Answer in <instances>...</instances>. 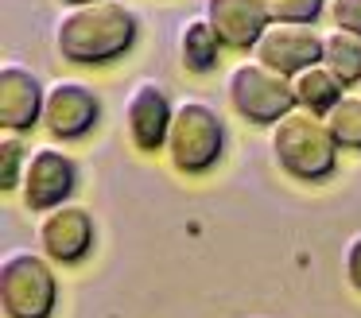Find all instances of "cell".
Listing matches in <instances>:
<instances>
[{
	"label": "cell",
	"mask_w": 361,
	"mask_h": 318,
	"mask_svg": "<svg viewBox=\"0 0 361 318\" xmlns=\"http://www.w3.org/2000/svg\"><path fill=\"white\" fill-rule=\"evenodd\" d=\"M272 155L283 175L299 183H322L338 167V140L322 113L295 105L272 124Z\"/></svg>",
	"instance_id": "obj_2"
},
{
	"label": "cell",
	"mask_w": 361,
	"mask_h": 318,
	"mask_svg": "<svg viewBox=\"0 0 361 318\" xmlns=\"http://www.w3.org/2000/svg\"><path fill=\"white\" fill-rule=\"evenodd\" d=\"M326 12L334 27L345 31H357L361 35V0H326Z\"/></svg>",
	"instance_id": "obj_19"
},
{
	"label": "cell",
	"mask_w": 361,
	"mask_h": 318,
	"mask_svg": "<svg viewBox=\"0 0 361 318\" xmlns=\"http://www.w3.org/2000/svg\"><path fill=\"white\" fill-rule=\"evenodd\" d=\"M140 20L125 0H90L66 4L55 20V51L74 66H102L133 51Z\"/></svg>",
	"instance_id": "obj_1"
},
{
	"label": "cell",
	"mask_w": 361,
	"mask_h": 318,
	"mask_svg": "<svg viewBox=\"0 0 361 318\" xmlns=\"http://www.w3.org/2000/svg\"><path fill=\"white\" fill-rule=\"evenodd\" d=\"M171 97L156 78H140L125 97V132L136 152H164L171 132Z\"/></svg>",
	"instance_id": "obj_8"
},
{
	"label": "cell",
	"mask_w": 361,
	"mask_h": 318,
	"mask_svg": "<svg viewBox=\"0 0 361 318\" xmlns=\"http://www.w3.org/2000/svg\"><path fill=\"white\" fill-rule=\"evenodd\" d=\"M35 237H39L43 256H51L55 264H78L94 248V217H90L86 206L63 202V206L39 214Z\"/></svg>",
	"instance_id": "obj_10"
},
{
	"label": "cell",
	"mask_w": 361,
	"mask_h": 318,
	"mask_svg": "<svg viewBox=\"0 0 361 318\" xmlns=\"http://www.w3.org/2000/svg\"><path fill=\"white\" fill-rule=\"evenodd\" d=\"M226 97H229V109L249 124H276L288 109H295L291 78L257 59L237 62L226 74Z\"/></svg>",
	"instance_id": "obj_4"
},
{
	"label": "cell",
	"mask_w": 361,
	"mask_h": 318,
	"mask_svg": "<svg viewBox=\"0 0 361 318\" xmlns=\"http://www.w3.org/2000/svg\"><path fill=\"white\" fill-rule=\"evenodd\" d=\"M291 90H295V105L326 116L330 109L342 101V93L350 90V85H345L326 62H311V66H303L299 74H291Z\"/></svg>",
	"instance_id": "obj_13"
},
{
	"label": "cell",
	"mask_w": 361,
	"mask_h": 318,
	"mask_svg": "<svg viewBox=\"0 0 361 318\" xmlns=\"http://www.w3.org/2000/svg\"><path fill=\"white\" fill-rule=\"evenodd\" d=\"M102 116V97L78 78H55L43 101V124L55 140H82Z\"/></svg>",
	"instance_id": "obj_7"
},
{
	"label": "cell",
	"mask_w": 361,
	"mask_h": 318,
	"mask_svg": "<svg viewBox=\"0 0 361 318\" xmlns=\"http://www.w3.org/2000/svg\"><path fill=\"white\" fill-rule=\"evenodd\" d=\"M74 186H78V167H74L71 155L51 144L32 147L24 175H20V198L32 214H47V209L63 206L74 194Z\"/></svg>",
	"instance_id": "obj_6"
},
{
	"label": "cell",
	"mask_w": 361,
	"mask_h": 318,
	"mask_svg": "<svg viewBox=\"0 0 361 318\" xmlns=\"http://www.w3.org/2000/svg\"><path fill=\"white\" fill-rule=\"evenodd\" d=\"M322 62L342 78L345 85L361 82V35L345 27H330L322 35Z\"/></svg>",
	"instance_id": "obj_15"
},
{
	"label": "cell",
	"mask_w": 361,
	"mask_h": 318,
	"mask_svg": "<svg viewBox=\"0 0 361 318\" xmlns=\"http://www.w3.org/2000/svg\"><path fill=\"white\" fill-rule=\"evenodd\" d=\"M179 62L183 70H190V74H210L214 66H218L221 59V35L214 31V23L206 20V16H195V20H187L179 27Z\"/></svg>",
	"instance_id": "obj_14"
},
{
	"label": "cell",
	"mask_w": 361,
	"mask_h": 318,
	"mask_svg": "<svg viewBox=\"0 0 361 318\" xmlns=\"http://www.w3.org/2000/svg\"><path fill=\"white\" fill-rule=\"evenodd\" d=\"M43 252H8L0 264V307L8 318H51L59 283Z\"/></svg>",
	"instance_id": "obj_5"
},
{
	"label": "cell",
	"mask_w": 361,
	"mask_h": 318,
	"mask_svg": "<svg viewBox=\"0 0 361 318\" xmlns=\"http://www.w3.org/2000/svg\"><path fill=\"white\" fill-rule=\"evenodd\" d=\"M272 20H295V23H314L326 8V0H264Z\"/></svg>",
	"instance_id": "obj_18"
},
{
	"label": "cell",
	"mask_w": 361,
	"mask_h": 318,
	"mask_svg": "<svg viewBox=\"0 0 361 318\" xmlns=\"http://www.w3.org/2000/svg\"><path fill=\"white\" fill-rule=\"evenodd\" d=\"M326 124L334 132L338 147L361 152V93H342V101L326 113Z\"/></svg>",
	"instance_id": "obj_16"
},
{
	"label": "cell",
	"mask_w": 361,
	"mask_h": 318,
	"mask_svg": "<svg viewBox=\"0 0 361 318\" xmlns=\"http://www.w3.org/2000/svg\"><path fill=\"white\" fill-rule=\"evenodd\" d=\"M63 4H90V0H63Z\"/></svg>",
	"instance_id": "obj_21"
},
{
	"label": "cell",
	"mask_w": 361,
	"mask_h": 318,
	"mask_svg": "<svg viewBox=\"0 0 361 318\" xmlns=\"http://www.w3.org/2000/svg\"><path fill=\"white\" fill-rule=\"evenodd\" d=\"M342 264H345V279H350V287H353V291H361V233H357V237H350Z\"/></svg>",
	"instance_id": "obj_20"
},
{
	"label": "cell",
	"mask_w": 361,
	"mask_h": 318,
	"mask_svg": "<svg viewBox=\"0 0 361 318\" xmlns=\"http://www.w3.org/2000/svg\"><path fill=\"white\" fill-rule=\"evenodd\" d=\"M27 155H32V147H24V132L4 128V136H0V190H16L20 186Z\"/></svg>",
	"instance_id": "obj_17"
},
{
	"label": "cell",
	"mask_w": 361,
	"mask_h": 318,
	"mask_svg": "<svg viewBox=\"0 0 361 318\" xmlns=\"http://www.w3.org/2000/svg\"><path fill=\"white\" fill-rule=\"evenodd\" d=\"M252 59L291 78L311 62H322V35L311 23L272 20L264 27V35L257 39V47H252Z\"/></svg>",
	"instance_id": "obj_9"
},
{
	"label": "cell",
	"mask_w": 361,
	"mask_h": 318,
	"mask_svg": "<svg viewBox=\"0 0 361 318\" xmlns=\"http://www.w3.org/2000/svg\"><path fill=\"white\" fill-rule=\"evenodd\" d=\"M202 16L214 23L229 51H252L264 27L272 23L264 0H202Z\"/></svg>",
	"instance_id": "obj_12"
},
{
	"label": "cell",
	"mask_w": 361,
	"mask_h": 318,
	"mask_svg": "<svg viewBox=\"0 0 361 318\" xmlns=\"http://www.w3.org/2000/svg\"><path fill=\"white\" fill-rule=\"evenodd\" d=\"M43 101H47V85L32 66L20 62L0 66V128L27 132L32 124H43Z\"/></svg>",
	"instance_id": "obj_11"
},
{
	"label": "cell",
	"mask_w": 361,
	"mask_h": 318,
	"mask_svg": "<svg viewBox=\"0 0 361 318\" xmlns=\"http://www.w3.org/2000/svg\"><path fill=\"white\" fill-rule=\"evenodd\" d=\"M167 163L179 175H202L226 152V124L221 113L202 97H183L175 101L171 132H167Z\"/></svg>",
	"instance_id": "obj_3"
}]
</instances>
